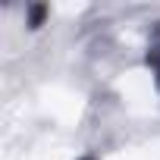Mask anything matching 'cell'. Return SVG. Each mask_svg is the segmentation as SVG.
<instances>
[{
	"mask_svg": "<svg viewBox=\"0 0 160 160\" xmlns=\"http://www.w3.org/2000/svg\"><path fill=\"white\" fill-rule=\"evenodd\" d=\"M47 16H50V7L47 3H32L28 7V28H41Z\"/></svg>",
	"mask_w": 160,
	"mask_h": 160,
	"instance_id": "6da1fadb",
	"label": "cell"
},
{
	"mask_svg": "<svg viewBox=\"0 0 160 160\" xmlns=\"http://www.w3.org/2000/svg\"><path fill=\"white\" fill-rule=\"evenodd\" d=\"M148 66L157 72V78H160V32L154 35V41H151V47H148Z\"/></svg>",
	"mask_w": 160,
	"mask_h": 160,
	"instance_id": "7a4b0ae2",
	"label": "cell"
},
{
	"mask_svg": "<svg viewBox=\"0 0 160 160\" xmlns=\"http://www.w3.org/2000/svg\"><path fill=\"white\" fill-rule=\"evenodd\" d=\"M78 160H94V157H78Z\"/></svg>",
	"mask_w": 160,
	"mask_h": 160,
	"instance_id": "3957f363",
	"label": "cell"
}]
</instances>
